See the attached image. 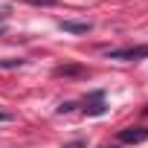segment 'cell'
Here are the masks:
<instances>
[{"label": "cell", "mask_w": 148, "mask_h": 148, "mask_svg": "<svg viewBox=\"0 0 148 148\" xmlns=\"http://www.w3.org/2000/svg\"><path fill=\"white\" fill-rule=\"evenodd\" d=\"M119 139L125 145H139L148 139V128H125V131H119Z\"/></svg>", "instance_id": "2"}, {"label": "cell", "mask_w": 148, "mask_h": 148, "mask_svg": "<svg viewBox=\"0 0 148 148\" xmlns=\"http://www.w3.org/2000/svg\"><path fill=\"white\" fill-rule=\"evenodd\" d=\"M70 148H82V142H73V145H70Z\"/></svg>", "instance_id": "10"}, {"label": "cell", "mask_w": 148, "mask_h": 148, "mask_svg": "<svg viewBox=\"0 0 148 148\" xmlns=\"http://www.w3.org/2000/svg\"><path fill=\"white\" fill-rule=\"evenodd\" d=\"M73 108H76V105H73V102H64V105H61L58 110H61V113H67V110H73Z\"/></svg>", "instance_id": "8"}, {"label": "cell", "mask_w": 148, "mask_h": 148, "mask_svg": "<svg viewBox=\"0 0 148 148\" xmlns=\"http://www.w3.org/2000/svg\"><path fill=\"white\" fill-rule=\"evenodd\" d=\"M84 67H76V64H64V67H55V76H84Z\"/></svg>", "instance_id": "5"}, {"label": "cell", "mask_w": 148, "mask_h": 148, "mask_svg": "<svg viewBox=\"0 0 148 148\" xmlns=\"http://www.w3.org/2000/svg\"><path fill=\"white\" fill-rule=\"evenodd\" d=\"M6 119H12V113H0V122H6Z\"/></svg>", "instance_id": "9"}, {"label": "cell", "mask_w": 148, "mask_h": 148, "mask_svg": "<svg viewBox=\"0 0 148 148\" xmlns=\"http://www.w3.org/2000/svg\"><path fill=\"white\" fill-rule=\"evenodd\" d=\"M105 110V105H102V93H93L90 99H84V113H90V116H99Z\"/></svg>", "instance_id": "4"}, {"label": "cell", "mask_w": 148, "mask_h": 148, "mask_svg": "<svg viewBox=\"0 0 148 148\" xmlns=\"http://www.w3.org/2000/svg\"><path fill=\"white\" fill-rule=\"evenodd\" d=\"M18 67H23L21 58H3L0 61V70H18Z\"/></svg>", "instance_id": "6"}, {"label": "cell", "mask_w": 148, "mask_h": 148, "mask_svg": "<svg viewBox=\"0 0 148 148\" xmlns=\"http://www.w3.org/2000/svg\"><path fill=\"white\" fill-rule=\"evenodd\" d=\"M32 6H58V0H26Z\"/></svg>", "instance_id": "7"}, {"label": "cell", "mask_w": 148, "mask_h": 148, "mask_svg": "<svg viewBox=\"0 0 148 148\" xmlns=\"http://www.w3.org/2000/svg\"><path fill=\"white\" fill-rule=\"evenodd\" d=\"M110 61H139V58H148V44H139V47H122V49H110L108 52Z\"/></svg>", "instance_id": "1"}, {"label": "cell", "mask_w": 148, "mask_h": 148, "mask_svg": "<svg viewBox=\"0 0 148 148\" xmlns=\"http://www.w3.org/2000/svg\"><path fill=\"white\" fill-rule=\"evenodd\" d=\"M61 29L64 32H73V35H87L93 29L90 21H61Z\"/></svg>", "instance_id": "3"}]
</instances>
